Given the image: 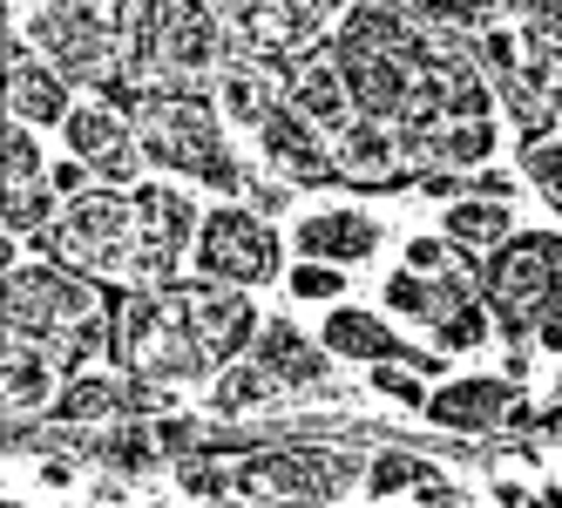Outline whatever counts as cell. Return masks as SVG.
<instances>
[{
	"mask_svg": "<svg viewBox=\"0 0 562 508\" xmlns=\"http://www.w3.org/2000/svg\"><path fill=\"white\" fill-rule=\"evenodd\" d=\"M359 454L333 441H258L237 454V488L258 501H346L359 495Z\"/></svg>",
	"mask_w": 562,
	"mask_h": 508,
	"instance_id": "cell-6",
	"label": "cell"
},
{
	"mask_svg": "<svg viewBox=\"0 0 562 508\" xmlns=\"http://www.w3.org/2000/svg\"><path fill=\"white\" fill-rule=\"evenodd\" d=\"M549 109H555V123H562V61H555V89H549Z\"/></svg>",
	"mask_w": 562,
	"mask_h": 508,
	"instance_id": "cell-40",
	"label": "cell"
},
{
	"mask_svg": "<svg viewBox=\"0 0 562 508\" xmlns=\"http://www.w3.org/2000/svg\"><path fill=\"white\" fill-rule=\"evenodd\" d=\"M427 420L454 441H481V434H502V427H529L536 407L515 386V373H454V380H434Z\"/></svg>",
	"mask_w": 562,
	"mask_h": 508,
	"instance_id": "cell-10",
	"label": "cell"
},
{
	"mask_svg": "<svg viewBox=\"0 0 562 508\" xmlns=\"http://www.w3.org/2000/svg\"><path fill=\"white\" fill-rule=\"evenodd\" d=\"M0 156H8V190H21V183H48L42 136H34V123H21V115H8V136H0Z\"/></svg>",
	"mask_w": 562,
	"mask_h": 508,
	"instance_id": "cell-31",
	"label": "cell"
},
{
	"mask_svg": "<svg viewBox=\"0 0 562 508\" xmlns=\"http://www.w3.org/2000/svg\"><path fill=\"white\" fill-rule=\"evenodd\" d=\"M285 95H292V109H305L326 136H339L346 123H352V89H346V68L333 61V48H312V55H299V61H285Z\"/></svg>",
	"mask_w": 562,
	"mask_h": 508,
	"instance_id": "cell-19",
	"label": "cell"
},
{
	"mask_svg": "<svg viewBox=\"0 0 562 508\" xmlns=\"http://www.w3.org/2000/svg\"><path fill=\"white\" fill-rule=\"evenodd\" d=\"M481 298L495 312V339L508 346V373L521 380L536 360H529V332L536 319L562 298V230L536 224V230H508V238L481 258Z\"/></svg>",
	"mask_w": 562,
	"mask_h": 508,
	"instance_id": "cell-4",
	"label": "cell"
},
{
	"mask_svg": "<svg viewBox=\"0 0 562 508\" xmlns=\"http://www.w3.org/2000/svg\"><path fill=\"white\" fill-rule=\"evenodd\" d=\"M55 258H68L75 271H89L102 285H136V204L130 183H89L82 197H68L55 230L42 238Z\"/></svg>",
	"mask_w": 562,
	"mask_h": 508,
	"instance_id": "cell-5",
	"label": "cell"
},
{
	"mask_svg": "<svg viewBox=\"0 0 562 508\" xmlns=\"http://www.w3.org/2000/svg\"><path fill=\"white\" fill-rule=\"evenodd\" d=\"M27 34L75 89H109L123 75V14L109 0H42Z\"/></svg>",
	"mask_w": 562,
	"mask_h": 508,
	"instance_id": "cell-7",
	"label": "cell"
},
{
	"mask_svg": "<svg viewBox=\"0 0 562 508\" xmlns=\"http://www.w3.org/2000/svg\"><path fill=\"white\" fill-rule=\"evenodd\" d=\"M367 380H373V394H380V400H400L407 414H427L434 380H427V373H414L407 360H373V366H367Z\"/></svg>",
	"mask_w": 562,
	"mask_h": 508,
	"instance_id": "cell-32",
	"label": "cell"
},
{
	"mask_svg": "<svg viewBox=\"0 0 562 508\" xmlns=\"http://www.w3.org/2000/svg\"><path fill=\"white\" fill-rule=\"evenodd\" d=\"M61 143L82 156V163H95L102 183H143V177H149V149H143L130 109L115 102V95L75 102V109L61 115Z\"/></svg>",
	"mask_w": 562,
	"mask_h": 508,
	"instance_id": "cell-11",
	"label": "cell"
},
{
	"mask_svg": "<svg viewBox=\"0 0 562 508\" xmlns=\"http://www.w3.org/2000/svg\"><path fill=\"white\" fill-rule=\"evenodd\" d=\"M149 427H156V441H164V454H170V461H177V454H196V448H211V441H217V427H211L204 414H183V407L149 414Z\"/></svg>",
	"mask_w": 562,
	"mask_h": 508,
	"instance_id": "cell-33",
	"label": "cell"
},
{
	"mask_svg": "<svg viewBox=\"0 0 562 508\" xmlns=\"http://www.w3.org/2000/svg\"><path fill=\"white\" fill-rule=\"evenodd\" d=\"M333 156H339V183H393V177H407L400 170V129L380 123V115H352V123L333 136Z\"/></svg>",
	"mask_w": 562,
	"mask_h": 508,
	"instance_id": "cell-21",
	"label": "cell"
},
{
	"mask_svg": "<svg viewBox=\"0 0 562 508\" xmlns=\"http://www.w3.org/2000/svg\"><path fill=\"white\" fill-rule=\"evenodd\" d=\"M521 177H529L542 197L562 204V123L536 129V136H521Z\"/></svg>",
	"mask_w": 562,
	"mask_h": 508,
	"instance_id": "cell-30",
	"label": "cell"
},
{
	"mask_svg": "<svg viewBox=\"0 0 562 508\" xmlns=\"http://www.w3.org/2000/svg\"><path fill=\"white\" fill-rule=\"evenodd\" d=\"M488 501H508V508H521V501H536V488H521L515 475H495V482H488Z\"/></svg>",
	"mask_w": 562,
	"mask_h": 508,
	"instance_id": "cell-39",
	"label": "cell"
},
{
	"mask_svg": "<svg viewBox=\"0 0 562 508\" xmlns=\"http://www.w3.org/2000/svg\"><path fill=\"white\" fill-rule=\"evenodd\" d=\"M183 305H190V326L204 339V353L224 366L237 353H251V339L265 326V312L251 305V285H217V279H183Z\"/></svg>",
	"mask_w": 562,
	"mask_h": 508,
	"instance_id": "cell-13",
	"label": "cell"
},
{
	"mask_svg": "<svg viewBox=\"0 0 562 508\" xmlns=\"http://www.w3.org/2000/svg\"><path fill=\"white\" fill-rule=\"evenodd\" d=\"M258 156H265L271 177H285V183H299V190H326V183H339L333 136L318 129L305 109H292V95H285V109H278L271 123L258 129Z\"/></svg>",
	"mask_w": 562,
	"mask_h": 508,
	"instance_id": "cell-12",
	"label": "cell"
},
{
	"mask_svg": "<svg viewBox=\"0 0 562 508\" xmlns=\"http://www.w3.org/2000/svg\"><path fill=\"white\" fill-rule=\"evenodd\" d=\"M102 95H115L130 109V123L149 149L156 170H177L190 183H211L224 197H245L251 170L237 163L231 149V123L211 89H130V82H109Z\"/></svg>",
	"mask_w": 562,
	"mask_h": 508,
	"instance_id": "cell-2",
	"label": "cell"
},
{
	"mask_svg": "<svg viewBox=\"0 0 562 508\" xmlns=\"http://www.w3.org/2000/svg\"><path fill=\"white\" fill-rule=\"evenodd\" d=\"M292 298L318 305V298H346V264H326V258H292Z\"/></svg>",
	"mask_w": 562,
	"mask_h": 508,
	"instance_id": "cell-34",
	"label": "cell"
},
{
	"mask_svg": "<svg viewBox=\"0 0 562 508\" xmlns=\"http://www.w3.org/2000/svg\"><path fill=\"white\" fill-rule=\"evenodd\" d=\"M109 360L136 373V380H164V386H211L217 360L204 353V339L190 326L183 279L170 285H123L115 298V346Z\"/></svg>",
	"mask_w": 562,
	"mask_h": 508,
	"instance_id": "cell-3",
	"label": "cell"
},
{
	"mask_svg": "<svg viewBox=\"0 0 562 508\" xmlns=\"http://www.w3.org/2000/svg\"><path fill=\"white\" fill-rule=\"evenodd\" d=\"M292 197H299V183H285V177H271V170L245 183V204H251L258 217H285V211H292Z\"/></svg>",
	"mask_w": 562,
	"mask_h": 508,
	"instance_id": "cell-36",
	"label": "cell"
},
{
	"mask_svg": "<svg viewBox=\"0 0 562 508\" xmlns=\"http://www.w3.org/2000/svg\"><path fill=\"white\" fill-rule=\"evenodd\" d=\"M170 488L183 501H237V454H217V448H196V454H177L170 461Z\"/></svg>",
	"mask_w": 562,
	"mask_h": 508,
	"instance_id": "cell-26",
	"label": "cell"
},
{
	"mask_svg": "<svg viewBox=\"0 0 562 508\" xmlns=\"http://www.w3.org/2000/svg\"><path fill=\"white\" fill-rule=\"evenodd\" d=\"M386 238V224L367 204H312L292 217V258H326V264H359L373 258Z\"/></svg>",
	"mask_w": 562,
	"mask_h": 508,
	"instance_id": "cell-15",
	"label": "cell"
},
{
	"mask_svg": "<svg viewBox=\"0 0 562 508\" xmlns=\"http://www.w3.org/2000/svg\"><path fill=\"white\" fill-rule=\"evenodd\" d=\"M217 109H224V123L237 136H258L278 109H285V61H265L251 48H237L224 68H217Z\"/></svg>",
	"mask_w": 562,
	"mask_h": 508,
	"instance_id": "cell-16",
	"label": "cell"
},
{
	"mask_svg": "<svg viewBox=\"0 0 562 508\" xmlns=\"http://www.w3.org/2000/svg\"><path fill=\"white\" fill-rule=\"evenodd\" d=\"M285 386H278L251 353H237V360H224L217 373H211V414H224V420H237V414H265Z\"/></svg>",
	"mask_w": 562,
	"mask_h": 508,
	"instance_id": "cell-25",
	"label": "cell"
},
{
	"mask_svg": "<svg viewBox=\"0 0 562 508\" xmlns=\"http://www.w3.org/2000/svg\"><path fill=\"white\" fill-rule=\"evenodd\" d=\"M427 467H434V461L414 454V448H373L367 467H359V501H407Z\"/></svg>",
	"mask_w": 562,
	"mask_h": 508,
	"instance_id": "cell-27",
	"label": "cell"
},
{
	"mask_svg": "<svg viewBox=\"0 0 562 508\" xmlns=\"http://www.w3.org/2000/svg\"><path fill=\"white\" fill-rule=\"evenodd\" d=\"M420 27H440V34H474L508 14V0H400Z\"/></svg>",
	"mask_w": 562,
	"mask_h": 508,
	"instance_id": "cell-29",
	"label": "cell"
},
{
	"mask_svg": "<svg viewBox=\"0 0 562 508\" xmlns=\"http://www.w3.org/2000/svg\"><path fill=\"white\" fill-rule=\"evenodd\" d=\"M61 360L48 353L42 339H21L8 332V353H0V400H8V414H48L55 394H61Z\"/></svg>",
	"mask_w": 562,
	"mask_h": 508,
	"instance_id": "cell-20",
	"label": "cell"
},
{
	"mask_svg": "<svg viewBox=\"0 0 562 508\" xmlns=\"http://www.w3.org/2000/svg\"><path fill=\"white\" fill-rule=\"evenodd\" d=\"M251 360H258L278 386H285V394H326V386H333V366H339L299 319H265L258 339H251Z\"/></svg>",
	"mask_w": 562,
	"mask_h": 508,
	"instance_id": "cell-17",
	"label": "cell"
},
{
	"mask_svg": "<svg viewBox=\"0 0 562 508\" xmlns=\"http://www.w3.org/2000/svg\"><path fill=\"white\" fill-rule=\"evenodd\" d=\"M123 414H130V373L123 366L115 373H95V366L68 373L55 407H48V420H61V427H102V420H123Z\"/></svg>",
	"mask_w": 562,
	"mask_h": 508,
	"instance_id": "cell-23",
	"label": "cell"
},
{
	"mask_svg": "<svg viewBox=\"0 0 562 508\" xmlns=\"http://www.w3.org/2000/svg\"><path fill=\"white\" fill-rule=\"evenodd\" d=\"M414 183H420V197H434V204H454L461 190H468V170H414Z\"/></svg>",
	"mask_w": 562,
	"mask_h": 508,
	"instance_id": "cell-38",
	"label": "cell"
},
{
	"mask_svg": "<svg viewBox=\"0 0 562 508\" xmlns=\"http://www.w3.org/2000/svg\"><path fill=\"white\" fill-rule=\"evenodd\" d=\"M14 8H42V0H14Z\"/></svg>",
	"mask_w": 562,
	"mask_h": 508,
	"instance_id": "cell-41",
	"label": "cell"
},
{
	"mask_svg": "<svg viewBox=\"0 0 562 508\" xmlns=\"http://www.w3.org/2000/svg\"><path fill=\"white\" fill-rule=\"evenodd\" d=\"M515 230V197H488V190H461V197L448 204V238H454V251L468 258V264H481L502 238Z\"/></svg>",
	"mask_w": 562,
	"mask_h": 508,
	"instance_id": "cell-24",
	"label": "cell"
},
{
	"mask_svg": "<svg viewBox=\"0 0 562 508\" xmlns=\"http://www.w3.org/2000/svg\"><path fill=\"white\" fill-rule=\"evenodd\" d=\"M0 224H8V245H42L48 230H55V217H61V190L55 183H21V190H0Z\"/></svg>",
	"mask_w": 562,
	"mask_h": 508,
	"instance_id": "cell-28",
	"label": "cell"
},
{
	"mask_svg": "<svg viewBox=\"0 0 562 508\" xmlns=\"http://www.w3.org/2000/svg\"><path fill=\"white\" fill-rule=\"evenodd\" d=\"M318 346H326L339 366H373V360L400 353L393 319L386 312H367V305H333L326 319H318Z\"/></svg>",
	"mask_w": 562,
	"mask_h": 508,
	"instance_id": "cell-22",
	"label": "cell"
},
{
	"mask_svg": "<svg viewBox=\"0 0 562 508\" xmlns=\"http://www.w3.org/2000/svg\"><path fill=\"white\" fill-rule=\"evenodd\" d=\"M48 183L61 190V204H68V197H82V190L95 183V163H82V156H75V149H68V156H61V163H48Z\"/></svg>",
	"mask_w": 562,
	"mask_h": 508,
	"instance_id": "cell-37",
	"label": "cell"
},
{
	"mask_svg": "<svg viewBox=\"0 0 562 508\" xmlns=\"http://www.w3.org/2000/svg\"><path fill=\"white\" fill-rule=\"evenodd\" d=\"M400 264H407V271H427V279H434V271L461 264V251H454V238H448V230H420V238H407Z\"/></svg>",
	"mask_w": 562,
	"mask_h": 508,
	"instance_id": "cell-35",
	"label": "cell"
},
{
	"mask_svg": "<svg viewBox=\"0 0 562 508\" xmlns=\"http://www.w3.org/2000/svg\"><path fill=\"white\" fill-rule=\"evenodd\" d=\"M8 332L42 339L61 373H82L109 360L115 305L102 298V279L75 271L68 258H21V245H8Z\"/></svg>",
	"mask_w": 562,
	"mask_h": 508,
	"instance_id": "cell-1",
	"label": "cell"
},
{
	"mask_svg": "<svg viewBox=\"0 0 562 508\" xmlns=\"http://www.w3.org/2000/svg\"><path fill=\"white\" fill-rule=\"evenodd\" d=\"M190 271L196 279H217V285H251V292L271 285L278 279V230H271V217H258L245 197L204 211Z\"/></svg>",
	"mask_w": 562,
	"mask_h": 508,
	"instance_id": "cell-9",
	"label": "cell"
},
{
	"mask_svg": "<svg viewBox=\"0 0 562 508\" xmlns=\"http://www.w3.org/2000/svg\"><path fill=\"white\" fill-rule=\"evenodd\" d=\"M136 204V285H170L183 279V258L196 251V230H204V204L190 197V177H143L130 183Z\"/></svg>",
	"mask_w": 562,
	"mask_h": 508,
	"instance_id": "cell-8",
	"label": "cell"
},
{
	"mask_svg": "<svg viewBox=\"0 0 562 508\" xmlns=\"http://www.w3.org/2000/svg\"><path fill=\"white\" fill-rule=\"evenodd\" d=\"M333 48V42H326ZM333 61L346 68V89H352V109L359 115H380V123H400L407 115V61L400 55H380V48H333Z\"/></svg>",
	"mask_w": 562,
	"mask_h": 508,
	"instance_id": "cell-18",
	"label": "cell"
},
{
	"mask_svg": "<svg viewBox=\"0 0 562 508\" xmlns=\"http://www.w3.org/2000/svg\"><path fill=\"white\" fill-rule=\"evenodd\" d=\"M68 89L75 82L34 48V34L14 21L8 27V115H21V123H34V129H61V115L75 109Z\"/></svg>",
	"mask_w": 562,
	"mask_h": 508,
	"instance_id": "cell-14",
	"label": "cell"
}]
</instances>
